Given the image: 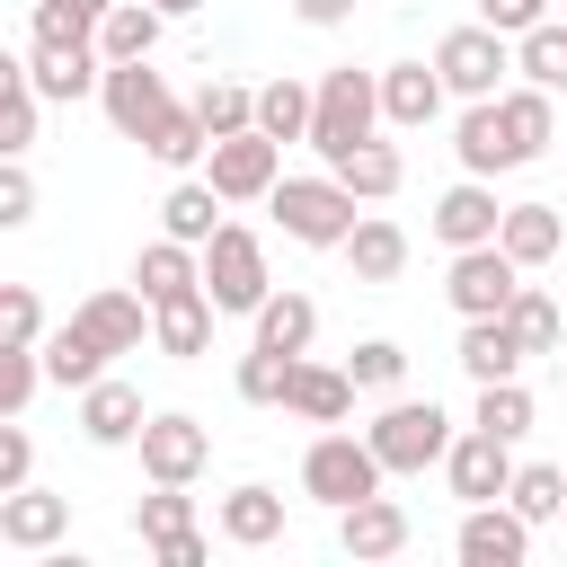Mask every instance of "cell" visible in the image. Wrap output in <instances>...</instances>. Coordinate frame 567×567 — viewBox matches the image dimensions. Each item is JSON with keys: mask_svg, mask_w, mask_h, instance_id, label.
Here are the masks:
<instances>
[{"mask_svg": "<svg viewBox=\"0 0 567 567\" xmlns=\"http://www.w3.org/2000/svg\"><path fill=\"white\" fill-rule=\"evenodd\" d=\"M381 452H372V434H346V425H328V434H310V452H301V496L310 505H328V514H346V505H363V496H381Z\"/></svg>", "mask_w": 567, "mask_h": 567, "instance_id": "obj_1", "label": "cell"}, {"mask_svg": "<svg viewBox=\"0 0 567 567\" xmlns=\"http://www.w3.org/2000/svg\"><path fill=\"white\" fill-rule=\"evenodd\" d=\"M372 124H381V71H354V62H337V71H319V106H310V151L337 168L354 142H372Z\"/></svg>", "mask_w": 567, "mask_h": 567, "instance_id": "obj_2", "label": "cell"}, {"mask_svg": "<svg viewBox=\"0 0 567 567\" xmlns=\"http://www.w3.org/2000/svg\"><path fill=\"white\" fill-rule=\"evenodd\" d=\"M266 204H275L284 239H301V248H346V230L363 221V213H354L363 195H354V186H346L337 168H328V177H284V186H275Z\"/></svg>", "mask_w": 567, "mask_h": 567, "instance_id": "obj_3", "label": "cell"}, {"mask_svg": "<svg viewBox=\"0 0 567 567\" xmlns=\"http://www.w3.org/2000/svg\"><path fill=\"white\" fill-rule=\"evenodd\" d=\"M204 292H213L221 319H257V301L275 292V275H266V239L239 230V221H221V230L204 239Z\"/></svg>", "mask_w": 567, "mask_h": 567, "instance_id": "obj_4", "label": "cell"}, {"mask_svg": "<svg viewBox=\"0 0 567 567\" xmlns=\"http://www.w3.org/2000/svg\"><path fill=\"white\" fill-rule=\"evenodd\" d=\"M363 434H372V452H381L390 478H416V470H434V461L452 452V416H443L434 399H390Z\"/></svg>", "mask_w": 567, "mask_h": 567, "instance_id": "obj_5", "label": "cell"}, {"mask_svg": "<svg viewBox=\"0 0 567 567\" xmlns=\"http://www.w3.org/2000/svg\"><path fill=\"white\" fill-rule=\"evenodd\" d=\"M434 71H443V89L470 106V97H496L505 89V71H514V35H496L487 18H470V27H452L443 44H434Z\"/></svg>", "mask_w": 567, "mask_h": 567, "instance_id": "obj_6", "label": "cell"}, {"mask_svg": "<svg viewBox=\"0 0 567 567\" xmlns=\"http://www.w3.org/2000/svg\"><path fill=\"white\" fill-rule=\"evenodd\" d=\"M523 292V266L505 257V239H478V248H452L443 266V301L461 319H505V301Z\"/></svg>", "mask_w": 567, "mask_h": 567, "instance_id": "obj_7", "label": "cell"}, {"mask_svg": "<svg viewBox=\"0 0 567 567\" xmlns=\"http://www.w3.org/2000/svg\"><path fill=\"white\" fill-rule=\"evenodd\" d=\"M133 452H142V478H151V487H195L204 461H213V425H195L186 408H159Z\"/></svg>", "mask_w": 567, "mask_h": 567, "instance_id": "obj_8", "label": "cell"}, {"mask_svg": "<svg viewBox=\"0 0 567 567\" xmlns=\"http://www.w3.org/2000/svg\"><path fill=\"white\" fill-rule=\"evenodd\" d=\"M204 177H213L230 204H266V195L284 186V142L248 124V133H230V142H213V151H204Z\"/></svg>", "mask_w": 567, "mask_h": 567, "instance_id": "obj_9", "label": "cell"}, {"mask_svg": "<svg viewBox=\"0 0 567 567\" xmlns=\"http://www.w3.org/2000/svg\"><path fill=\"white\" fill-rule=\"evenodd\" d=\"M97 106H106V124H115L124 142H151V133H159V115H168L177 97H168V80H159L151 62H106Z\"/></svg>", "mask_w": 567, "mask_h": 567, "instance_id": "obj_10", "label": "cell"}, {"mask_svg": "<svg viewBox=\"0 0 567 567\" xmlns=\"http://www.w3.org/2000/svg\"><path fill=\"white\" fill-rule=\"evenodd\" d=\"M514 443L505 434H487V425H470V434H452V452H443V478H452V496L461 505H496L505 487H514Z\"/></svg>", "mask_w": 567, "mask_h": 567, "instance_id": "obj_11", "label": "cell"}, {"mask_svg": "<svg viewBox=\"0 0 567 567\" xmlns=\"http://www.w3.org/2000/svg\"><path fill=\"white\" fill-rule=\"evenodd\" d=\"M532 532H540V523H523V514L496 496V505H470V514H461L452 549H461V567H523V558H532Z\"/></svg>", "mask_w": 567, "mask_h": 567, "instance_id": "obj_12", "label": "cell"}, {"mask_svg": "<svg viewBox=\"0 0 567 567\" xmlns=\"http://www.w3.org/2000/svg\"><path fill=\"white\" fill-rule=\"evenodd\" d=\"M62 532H71V496H53V487H35V478L0 496V549L44 558V549H62Z\"/></svg>", "mask_w": 567, "mask_h": 567, "instance_id": "obj_13", "label": "cell"}, {"mask_svg": "<svg viewBox=\"0 0 567 567\" xmlns=\"http://www.w3.org/2000/svg\"><path fill=\"white\" fill-rule=\"evenodd\" d=\"M496 230H505L496 177H470V168H461V186L434 195V239H443V248H478V239H496Z\"/></svg>", "mask_w": 567, "mask_h": 567, "instance_id": "obj_14", "label": "cell"}, {"mask_svg": "<svg viewBox=\"0 0 567 567\" xmlns=\"http://www.w3.org/2000/svg\"><path fill=\"white\" fill-rule=\"evenodd\" d=\"M142 425H151V408H142V390H133V381L97 372V381L80 390V434H89L97 452H124V443H142Z\"/></svg>", "mask_w": 567, "mask_h": 567, "instance_id": "obj_15", "label": "cell"}, {"mask_svg": "<svg viewBox=\"0 0 567 567\" xmlns=\"http://www.w3.org/2000/svg\"><path fill=\"white\" fill-rule=\"evenodd\" d=\"M408 540H416V523H408V505H399V496H363V505H346V514H337V549H346L354 567L399 558Z\"/></svg>", "mask_w": 567, "mask_h": 567, "instance_id": "obj_16", "label": "cell"}, {"mask_svg": "<svg viewBox=\"0 0 567 567\" xmlns=\"http://www.w3.org/2000/svg\"><path fill=\"white\" fill-rule=\"evenodd\" d=\"M452 151H461L470 177H505V168H523V151H514V133H505V106H496V97H470V106H461Z\"/></svg>", "mask_w": 567, "mask_h": 567, "instance_id": "obj_17", "label": "cell"}, {"mask_svg": "<svg viewBox=\"0 0 567 567\" xmlns=\"http://www.w3.org/2000/svg\"><path fill=\"white\" fill-rule=\"evenodd\" d=\"M443 71L434 62H390L381 71V124H399V133H425L434 115H443Z\"/></svg>", "mask_w": 567, "mask_h": 567, "instance_id": "obj_18", "label": "cell"}, {"mask_svg": "<svg viewBox=\"0 0 567 567\" xmlns=\"http://www.w3.org/2000/svg\"><path fill=\"white\" fill-rule=\"evenodd\" d=\"M213 319H221V310H213L204 284H195V292H168V301H151V346L177 354V363H195V354L213 346Z\"/></svg>", "mask_w": 567, "mask_h": 567, "instance_id": "obj_19", "label": "cell"}, {"mask_svg": "<svg viewBox=\"0 0 567 567\" xmlns=\"http://www.w3.org/2000/svg\"><path fill=\"white\" fill-rule=\"evenodd\" d=\"M284 408L301 416V425H346L354 416V372L346 363H292V390H284Z\"/></svg>", "mask_w": 567, "mask_h": 567, "instance_id": "obj_20", "label": "cell"}, {"mask_svg": "<svg viewBox=\"0 0 567 567\" xmlns=\"http://www.w3.org/2000/svg\"><path fill=\"white\" fill-rule=\"evenodd\" d=\"M337 257L354 266V284H399V275H408V230H399L390 213H363Z\"/></svg>", "mask_w": 567, "mask_h": 567, "instance_id": "obj_21", "label": "cell"}, {"mask_svg": "<svg viewBox=\"0 0 567 567\" xmlns=\"http://www.w3.org/2000/svg\"><path fill=\"white\" fill-rule=\"evenodd\" d=\"M213 532L230 540V549H266V540H284V496L275 487H230L221 505H213Z\"/></svg>", "mask_w": 567, "mask_h": 567, "instance_id": "obj_22", "label": "cell"}, {"mask_svg": "<svg viewBox=\"0 0 567 567\" xmlns=\"http://www.w3.org/2000/svg\"><path fill=\"white\" fill-rule=\"evenodd\" d=\"M221 204H230V195H221L213 177H177V186L159 195V230L186 239V248H204V239L221 230Z\"/></svg>", "mask_w": 567, "mask_h": 567, "instance_id": "obj_23", "label": "cell"}, {"mask_svg": "<svg viewBox=\"0 0 567 567\" xmlns=\"http://www.w3.org/2000/svg\"><path fill=\"white\" fill-rule=\"evenodd\" d=\"M195 284H204V248H186V239H168V230L133 257V292H142V301H168V292H195Z\"/></svg>", "mask_w": 567, "mask_h": 567, "instance_id": "obj_24", "label": "cell"}, {"mask_svg": "<svg viewBox=\"0 0 567 567\" xmlns=\"http://www.w3.org/2000/svg\"><path fill=\"white\" fill-rule=\"evenodd\" d=\"M106 9H115V0H35V9H27V44H53V53H80V44H97V27H106Z\"/></svg>", "mask_w": 567, "mask_h": 567, "instance_id": "obj_25", "label": "cell"}, {"mask_svg": "<svg viewBox=\"0 0 567 567\" xmlns=\"http://www.w3.org/2000/svg\"><path fill=\"white\" fill-rule=\"evenodd\" d=\"M27 71H35V89H44L53 106H71V97H97V80H106V53H97V44H80V53H53V44H35V53H27Z\"/></svg>", "mask_w": 567, "mask_h": 567, "instance_id": "obj_26", "label": "cell"}, {"mask_svg": "<svg viewBox=\"0 0 567 567\" xmlns=\"http://www.w3.org/2000/svg\"><path fill=\"white\" fill-rule=\"evenodd\" d=\"M558 89H540V80H523V89H496V106H505V133H514V151H523V168L558 142V106H549Z\"/></svg>", "mask_w": 567, "mask_h": 567, "instance_id": "obj_27", "label": "cell"}, {"mask_svg": "<svg viewBox=\"0 0 567 567\" xmlns=\"http://www.w3.org/2000/svg\"><path fill=\"white\" fill-rule=\"evenodd\" d=\"M496 239H505L514 266H549V257L567 248V213H558V204H505V230H496Z\"/></svg>", "mask_w": 567, "mask_h": 567, "instance_id": "obj_28", "label": "cell"}, {"mask_svg": "<svg viewBox=\"0 0 567 567\" xmlns=\"http://www.w3.org/2000/svg\"><path fill=\"white\" fill-rule=\"evenodd\" d=\"M470 381H514L523 372V337L505 319H461V354H452Z\"/></svg>", "mask_w": 567, "mask_h": 567, "instance_id": "obj_29", "label": "cell"}, {"mask_svg": "<svg viewBox=\"0 0 567 567\" xmlns=\"http://www.w3.org/2000/svg\"><path fill=\"white\" fill-rule=\"evenodd\" d=\"M159 35H168V9H151V0H115L106 27H97V53H106V62H151Z\"/></svg>", "mask_w": 567, "mask_h": 567, "instance_id": "obj_30", "label": "cell"}, {"mask_svg": "<svg viewBox=\"0 0 567 567\" xmlns=\"http://www.w3.org/2000/svg\"><path fill=\"white\" fill-rule=\"evenodd\" d=\"M35 106H44L35 71L27 62H0V159H27L35 151Z\"/></svg>", "mask_w": 567, "mask_h": 567, "instance_id": "obj_31", "label": "cell"}, {"mask_svg": "<svg viewBox=\"0 0 567 567\" xmlns=\"http://www.w3.org/2000/svg\"><path fill=\"white\" fill-rule=\"evenodd\" d=\"M310 337H319V301H310V292H266V301H257V337H248V346L310 354Z\"/></svg>", "mask_w": 567, "mask_h": 567, "instance_id": "obj_32", "label": "cell"}, {"mask_svg": "<svg viewBox=\"0 0 567 567\" xmlns=\"http://www.w3.org/2000/svg\"><path fill=\"white\" fill-rule=\"evenodd\" d=\"M310 106H319V80H266L257 89V133H275V142H310Z\"/></svg>", "mask_w": 567, "mask_h": 567, "instance_id": "obj_33", "label": "cell"}, {"mask_svg": "<svg viewBox=\"0 0 567 567\" xmlns=\"http://www.w3.org/2000/svg\"><path fill=\"white\" fill-rule=\"evenodd\" d=\"M142 310H151L142 292H89L71 319H80V328H89L106 354H133V346H142Z\"/></svg>", "mask_w": 567, "mask_h": 567, "instance_id": "obj_34", "label": "cell"}, {"mask_svg": "<svg viewBox=\"0 0 567 567\" xmlns=\"http://www.w3.org/2000/svg\"><path fill=\"white\" fill-rule=\"evenodd\" d=\"M44 372H53L62 390H89V381L106 372V346H97V337H89L80 319H62V328L44 337Z\"/></svg>", "mask_w": 567, "mask_h": 567, "instance_id": "obj_35", "label": "cell"}, {"mask_svg": "<svg viewBox=\"0 0 567 567\" xmlns=\"http://www.w3.org/2000/svg\"><path fill=\"white\" fill-rule=\"evenodd\" d=\"M337 177H346L363 204H381V195H399V186H408V159H399L390 142H354V151L337 159Z\"/></svg>", "mask_w": 567, "mask_h": 567, "instance_id": "obj_36", "label": "cell"}, {"mask_svg": "<svg viewBox=\"0 0 567 567\" xmlns=\"http://www.w3.org/2000/svg\"><path fill=\"white\" fill-rule=\"evenodd\" d=\"M505 505H514L523 523H558V514H567V470H558V461H523L514 487H505Z\"/></svg>", "mask_w": 567, "mask_h": 567, "instance_id": "obj_37", "label": "cell"}, {"mask_svg": "<svg viewBox=\"0 0 567 567\" xmlns=\"http://www.w3.org/2000/svg\"><path fill=\"white\" fill-rule=\"evenodd\" d=\"M514 71L540 80V89H567V18H540L514 35Z\"/></svg>", "mask_w": 567, "mask_h": 567, "instance_id": "obj_38", "label": "cell"}, {"mask_svg": "<svg viewBox=\"0 0 567 567\" xmlns=\"http://www.w3.org/2000/svg\"><path fill=\"white\" fill-rule=\"evenodd\" d=\"M142 151H151L159 168H204L213 133H204V115H195V106H168V115H159V133H151Z\"/></svg>", "mask_w": 567, "mask_h": 567, "instance_id": "obj_39", "label": "cell"}, {"mask_svg": "<svg viewBox=\"0 0 567 567\" xmlns=\"http://www.w3.org/2000/svg\"><path fill=\"white\" fill-rule=\"evenodd\" d=\"M292 363H301V354L248 346V354H239V372H230V390H239L248 408H284V390H292Z\"/></svg>", "mask_w": 567, "mask_h": 567, "instance_id": "obj_40", "label": "cell"}, {"mask_svg": "<svg viewBox=\"0 0 567 567\" xmlns=\"http://www.w3.org/2000/svg\"><path fill=\"white\" fill-rule=\"evenodd\" d=\"M470 425H487V434L523 443V434H532V390H523V372H514V381H478V408H470Z\"/></svg>", "mask_w": 567, "mask_h": 567, "instance_id": "obj_41", "label": "cell"}, {"mask_svg": "<svg viewBox=\"0 0 567 567\" xmlns=\"http://www.w3.org/2000/svg\"><path fill=\"white\" fill-rule=\"evenodd\" d=\"M195 115H204L213 142H230V133L257 124V89H239V80H204V89H195Z\"/></svg>", "mask_w": 567, "mask_h": 567, "instance_id": "obj_42", "label": "cell"}, {"mask_svg": "<svg viewBox=\"0 0 567 567\" xmlns=\"http://www.w3.org/2000/svg\"><path fill=\"white\" fill-rule=\"evenodd\" d=\"M346 372H354V390L399 399V381H408V346H399V337H363V346L346 354Z\"/></svg>", "mask_w": 567, "mask_h": 567, "instance_id": "obj_43", "label": "cell"}, {"mask_svg": "<svg viewBox=\"0 0 567 567\" xmlns=\"http://www.w3.org/2000/svg\"><path fill=\"white\" fill-rule=\"evenodd\" d=\"M505 328L523 337V354H558V301H549V292L523 284V292L505 301Z\"/></svg>", "mask_w": 567, "mask_h": 567, "instance_id": "obj_44", "label": "cell"}, {"mask_svg": "<svg viewBox=\"0 0 567 567\" xmlns=\"http://www.w3.org/2000/svg\"><path fill=\"white\" fill-rule=\"evenodd\" d=\"M44 346H0V416H27V399L44 390Z\"/></svg>", "mask_w": 567, "mask_h": 567, "instance_id": "obj_45", "label": "cell"}, {"mask_svg": "<svg viewBox=\"0 0 567 567\" xmlns=\"http://www.w3.org/2000/svg\"><path fill=\"white\" fill-rule=\"evenodd\" d=\"M133 532H142V549H151V540H168V532H195V496H186V487L142 496V505H133Z\"/></svg>", "mask_w": 567, "mask_h": 567, "instance_id": "obj_46", "label": "cell"}, {"mask_svg": "<svg viewBox=\"0 0 567 567\" xmlns=\"http://www.w3.org/2000/svg\"><path fill=\"white\" fill-rule=\"evenodd\" d=\"M0 346H44V301H35V284H0Z\"/></svg>", "mask_w": 567, "mask_h": 567, "instance_id": "obj_47", "label": "cell"}, {"mask_svg": "<svg viewBox=\"0 0 567 567\" xmlns=\"http://www.w3.org/2000/svg\"><path fill=\"white\" fill-rule=\"evenodd\" d=\"M35 221V177L27 159H0V230H27Z\"/></svg>", "mask_w": 567, "mask_h": 567, "instance_id": "obj_48", "label": "cell"}, {"mask_svg": "<svg viewBox=\"0 0 567 567\" xmlns=\"http://www.w3.org/2000/svg\"><path fill=\"white\" fill-rule=\"evenodd\" d=\"M27 478H35V443H27V425L9 416V425H0V496L27 487Z\"/></svg>", "mask_w": 567, "mask_h": 567, "instance_id": "obj_49", "label": "cell"}, {"mask_svg": "<svg viewBox=\"0 0 567 567\" xmlns=\"http://www.w3.org/2000/svg\"><path fill=\"white\" fill-rule=\"evenodd\" d=\"M478 18H487L496 35H523V27H540V18H549V0H478Z\"/></svg>", "mask_w": 567, "mask_h": 567, "instance_id": "obj_50", "label": "cell"}, {"mask_svg": "<svg viewBox=\"0 0 567 567\" xmlns=\"http://www.w3.org/2000/svg\"><path fill=\"white\" fill-rule=\"evenodd\" d=\"M151 558L159 567H204V532H168V540H151Z\"/></svg>", "mask_w": 567, "mask_h": 567, "instance_id": "obj_51", "label": "cell"}, {"mask_svg": "<svg viewBox=\"0 0 567 567\" xmlns=\"http://www.w3.org/2000/svg\"><path fill=\"white\" fill-rule=\"evenodd\" d=\"M292 18H301V27H346L354 0H292Z\"/></svg>", "mask_w": 567, "mask_h": 567, "instance_id": "obj_52", "label": "cell"}, {"mask_svg": "<svg viewBox=\"0 0 567 567\" xmlns=\"http://www.w3.org/2000/svg\"><path fill=\"white\" fill-rule=\"evenodd\" d=\"M151 9H168V18H195V9H204V0H151Z\"/></svg>", "mask_w": 567, "mask_h": 567, "instance_id": "obj_53", "label": "cell"}, {"mask_svg": "<svg viewBox=\"0 0 567 567\" xmlns=\"http://www.w3.org/2000/svg\"><path fill=\"white\" fill-rule=\"evenodd\" d=\"M558 18H567V0H558Z\"/></svg>", "mask_w": 567, "mask_h": 567, "instance_id": "obj_54", "label": "cell"}]
</instances>
